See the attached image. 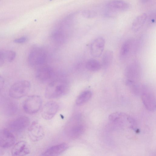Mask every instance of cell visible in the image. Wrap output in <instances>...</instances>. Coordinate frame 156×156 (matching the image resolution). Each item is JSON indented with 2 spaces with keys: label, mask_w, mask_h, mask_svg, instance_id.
I'll list each match as a JSON object with an SVG mask.
<instances>
[{
  "label": "cell",
  "mask_w": 156,
  "mask_h": 156,
  "mask_svg": "<svg viewBox=\"0 0 156 156\" xmlns=\"http://www.w3.org/2000/svg\"><path fill=\"white\" fill-rule=\"evenodd\" d=\"M69 86L64 80H56L50 82L45 91V96L48 99H54L61 97L68 92Z\"/></svg>",
  "instance_id": "cell-1"
},
{
  "label": "cell",
  "mask_w": 156,
  "mask_h": 156,
  "mask_svg": "<svg viewBox=\"0 0 156 156\" xmlns=\"http://www.w3.org/2000/svg\"><path fill=\"white\" fill-rule=\"evenodd\" d=\"M67 136L71 139H75L83 133L85 127L81 117L76 115L73 117L67 124L66 127Z\"/></svg>",
  "instance_id": "cell-2"
},
{
  "label": "cell",
  "mask_w": 156,
  "mask_h": 156,
  "mask_svg": "<svg viewBox=\"0 0 156 156\" xmlns=\"http://www.w3.org/2000/svg\"><path fill=\"white\" fill-rule=\"evenodd\" d=\"M47 58V53L44 49L35 47L30 51L28 55V61L31 66L38 68L44 65Z\"/></svg>",
  "instance_id": "cell-3"
},
{
  "label": "cell",
  "mask_w": 156,
  "mask_h": 156,
  "mask_svg": "<svg viewBox=\"0 0 156 156\" xmlns=\"http://www.w3.org/2000/svg\"><path fill=\"white\" fill-rule=\"evenodd\" d=\"M31 84L27 80H21L14 83L10 87L9 94L14 98H19L26 96L30 89Z\"/></svg>",
  "instance_id": "cell-4"
},
{
  "label": "cell",
  "mask_w": 156,
  "mask_h": 156,
  "mask_svg": "<svg viewBox=\"0 0 156 156\" xmlns=\"http://www.w3.org/2000/svg\"><path fill=\"white\" fill-rule=\"evenodd\" d=\"M42 99L41 97L33 95L28 97L24 101L23 108L27 113L33 114L37 112L42 105Z\"/></svg>",
  "instance_id": "cell-5"
},
{
  "label": "cell",
  "mask_w": 156,
  "mask_h": 156,
  "mask_svg": "<svg viewBox=\"0 0 156 156\" xmlns=\"http://www.w3.org/2000/svg\"><path fill=\"white\" fill-rule=\"evenodd\" d=\"M141 98L145 107L148 110L153 112L155 110V98L154 92L148 87H144L141 90Z\"/></svg>",
  "instance_id": "cell-6"
},
{
  "label": "cell",
  "mask_w": 156,
  "mask_h": 156,
  "mask_svg": "<svg viewBox=\"0 0 156 156\" xmlns=\"http://www.w3.org/2000/svg\"><path fill=\"white\" fill-rule=\"evenodd\" d=\"M30 119L24 115L17 117L9 124V128L12 131L18 132L23 131L28 126Z\"/></svg>",
  "instance_id": "cell-7"
},
{
  "label": "cell",
  "mask_w": 156,
  "mask_h": 156,
  "mask_svg": "<svg viewBox=\"0 0 156 156\" xmlns=\"http://www.w3.org/2000/svg\"><path fill=\"white\" fill-rule=\"evenodd\" d=\"M28 134L30 139L33 141H37L42 139L44 136V129L38 122H33L29 128Z\"/></svg>",
  "instance_id": "cell-8"
},
{
  "label": "cell",
  "mask_w": 156,
  "mask_h": 156,
  "mask_svg": "<svg viewBox=\"0 0 156 156\" xmlns=\"http://www.w3.org/2000/svg\"><path fill=\"white\" fill-rule=\"evenodd\" d=\"M58 104L53 101H50L43 106L41 111L42 117L46 120L52 119L57 113L58 109Z\"/></svg>",
  "instance_id": "cell-9"
},
{
  "label": "cell",
  "mask_w": 156,
  "mask_h": 156,
  "mask_svg": "<svg viewBox=\"0 0 156 156\" xmlns=\"http://www.w3.org/2000/svg\"><path fill=\"white\" fill-rule=\"evenodd\" d=\"M15 141L14 136L9 130L5 129H0V147H9L13 145Z\"/></svg>",
  "instance_id": "cell-10"
},
{
  "label": "cell",
  "mask_w": 156,
  "mask_h": 156,
  "mask_svg": "<svg viewBox=\"0 0 156 156\" xmlns=\"http://www.w3.org/2000/svg\"><path fill=\"white\" fill-rule=\"evenodd\" d=\"M54 75L52 69L49 66L43 65L39 67L36 73V76L40 81L47 82L50 80Z\"/></svg>",
  "instance_id": "cell-11"
},
{
  "label": "cell",
  "mask_w": 156,
  "mask_h": 156,
  "mask_svg": "<svg viewBox=\"0 0 156 156\" xmlns=\"http://www.w3.org/2000/svg\"><path fill=\"white\" fill-rule=\"evenodd\" d=\"M105 41L101 37L94 39L91 43L90 46L91 55L94 57H98L102 54L104 49Z\"/></svg>",
  "instance_id": "cell-12"
},
{
  "label": "cell",
  "mask_w": 156,
  "mask_h": 156,
  "mask_svg": "<svg viewBox=\"0 0 156 156\" xmlns=\"http://www.w3.org/2000/svg\"><path fill=\"white\" fill-rule=\"evenodd\" d=\"M30 149L27 143L24 141L18 142L14 146L12 151V154L14 156L26 155L30 153Z\"/></svg>",
  "instance_id": "cell-13"
},
{
  "label": "cell",
  "mask_w": 156,
  "mask_h": 156,
  "mask_svg": "<svg viewBox=\"0 0 156 156\" xmlns=\"http://www.w3.org/2000/svg\"><path fill=\"white\" fill-rule=\"evenodd\" d=\"M69 146L66 143H63L55 145L49 147L43 153V156H55L59 155L66 151Z\"/></svg>",
  "instance_id": "cell-14"
},
{
  "label": "cell",
  "mask_w": 156,
  "mask_h": 156,
  "mask_svg": "<svg viewBox=\"0 0 156 156\" xmlns=\"http://www.w3.org/2000/svg\"><path fill=\"white\" fill-rule=\"evenodd\" d=\"M107 6L109 10L113 11H124L129 7V5L127 3L121 0L111 1L108 3Z\"/></svg>",
  "instance_id": "cell-15"
},
{
  "label": "cell",
  "mask_w": 156,
  "mask_h": 156,
  "mask_svg": "<svg viewBox=\"0 0 156 156\" xmlns=\"http://www.w3.org/2000/svg\"><path fill=\"white\" fill-rule=\"evenodd\" d=\"M148 15L145 13L142 14L136 17L133 23V29L136 31L139 30L145 24L148 20Z\"/></svg>",
  "instance_id": "cell-16"
},
{
  "label": "cell",
  "mask_w": 156,
  "mask_h": 156,
  "mask_svg": "<svg viewBox=\"0 0 156 156\" xmlns=\"http://www.w3.org/2000/svg\"><path fill=\"white\" fill-rule=\"evenodd\" d=\"M92 93L90 90H86L82 92L77 97L76 100V104L78 105H82L87 101L91 98Z\"/></svg>",
  "instance_id": "cell-17"
},
{
  "label": "cell",
  "mask_w": 156,
  "mask_h": 156,
  "mask_svg": "<svg viewBox=\"0 0 156 156\" xmlns=\"http://www.w3.org/2000/svg\"><path fill=\"white\" fill-rule=\"evenodd\" d=\"M101 65L99 62L96 59L91 58L87 61L86 63V67L89 70L95 72L99 70Z\"/></svg>",
  "instance_id": "cell-18"
},
{
  "label": "cell",
  "mask_w": 156,
  "mask_h": 156,
  "mask_svg": "<svg viewBox=\"0 0 156 156\" xmlns=\"http://www.w3.org/2000/svg\"><path fill=\"white\" fill-rule=\"evenodd\" d=\"M113 57L112 51L107 50L104 54L102 59V65L105 68L109 66L112 62Z\"/></svg>",
  "instance_id": "cell-19"
},
{
  "label": "cell",
  "mask_w": 156,
  "mask_h": 156,
  "mask_svg": "<svg viewBox=\"0 0 156 156\" xmlns=\"http://www.w3.org/2000/svg\"><path fill=\"white\" fill-rule=\"evenodd\" d=\"M3 53L4 60L5 62H11L15 59L16 53L12 50H3Z\"/></svg>",
  "instance_id": "cell-20"
},
{
  "label": "cell",
  "mask_w": 156,
  "mask_h": 156,
  "mask_svg": "<svg viewBox=\"0 0 156 156\" xmlns=\"http://www.w3.org/2000/svg\"><path fill=\"white\" fill-rule=\"evenodd\" d=\"M131 47V42L130 40H128L125 42L122 45L120 54L122 56H126L129 53Z\"/></svg>",
  "instance_id": "cell-21"
},
{
  "label": "cell",
  "mask_w": 156,
  "mask_h": 156,
  "mask_svg": "<svg viewBox=\"0 0 156 156\" xmlns=\"http://www.w3.org/2000/svg\"><path fill=\"white\" fill-rule=\"evenodd\" d=\"M83 15L86 17L91 18L95 16L96 14L93 11L86 10L83 12Z\"/></svg>",
  "instance_id": "cell-22"
},
{
  "label": "cell",
  "mask_w": 156,
  "mask_h": 156,
  "mask_svg": "<svg viewBox=\"0 0 156 156\" xmlns=\"http://www.w3.org/2000/svg\"><path fill=\"white\" fill-rule=\"evenodd\" d=\"M27 40V38L25 37H22L15 39L14 42L16 43L22 44L25 43Z\"/></svg>",
  "instance_id": "cell-23"
},
{
  "label": "cell",
  "mask_w": 156,
  "mask_h": 156,
  "mask_svg": "<svg viewBox=\"0 0 156 156\" xmlns=\"http://www.w3.org/2000/svg\"><path fill=\"white\" fill-rule=\"evenodd\" d=\"M5 62L2 51H0V67L3 65Z\"/></svg>",
  "instance_id": "cell-24"
},
{
  "label": "cell",
  "mask_w": 156,
  "mask_h": 156,
  "mask_svg": "<svg viewBox=\"0 0 156 156\" xmlns=\"http://www.w3.org/2000/svg\"><path fill=\"white\" fill-rule=\"evenodd\" d=\"M5 80L2 76L0 75V92L2 89L4 85Z\"/></svg>",
  "instance_id": "cell-25"
},
{
  "label": "cell",
  "mask_w": 156,
  "mask_h": 156,
  "mask_svg": "<svg viewBox=\"0 0 156 156\" xmlns=\"http://www.w3.org/2000/svg\"><path fill=\"white\" fill-rule=\"evenodd\" d=\"M153 0H140L141 2L143 3H146L151 2Z\"/></svg>",
  "instance_id": "cell-26"
},
{
  "label": "cell",
  "mask_w": 156,
  "mask_h": 156,
  "mask_svg": "<svg viewBox=\"0 0 156 156\" xmlns=\"http://www.w3.org/2000/svg\"></svg>",
  "instance_id": "cell-27"
}]
</instances>
